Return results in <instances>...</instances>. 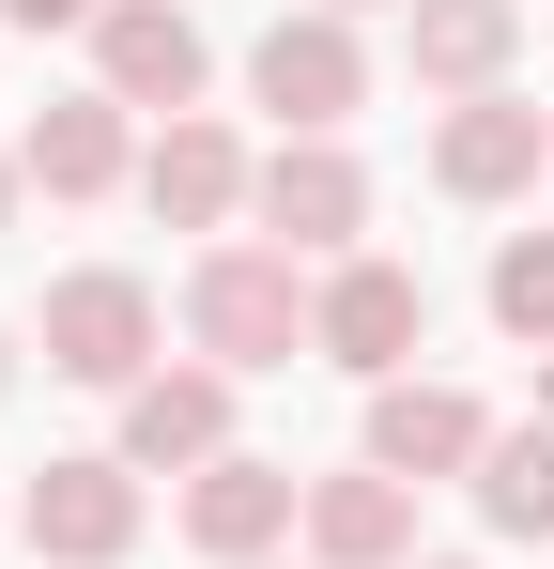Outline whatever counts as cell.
<instances>
[{
    "mask_svg": "<svg viewBox=\"0 0 554 569\" xmlns=\"http://www.w3.org/2000/svg\"><path fill=\"white\" fill-rule=\"evenodd\" d=\"M16 186H31V154H0V216H16Z\"/></svg>",
    "mask_w": 554,
    "mask_h": 569,
    "instance_id": "cell-19",
    "label": "cell"
},
{
    "mask_svg": "<svg viewBox=\"0 0 554 569\" xmlns=\"http://www.w3.org/2000/svg\"><path fill=\"white\" fill-rule=\"evenodd\" d=\"M293 523H308V477L293 462H247V447H231V462L185 477V539L216 569H263V539H293Z\"/></svg>",
    "mask_w": 554,
    "mask_h": 569,
    "instance_id": "cell-8",
    "label": "cell"
},
{
    "mask_svg": "<svg viewBox=\"0 0 554 569\" xmlns=\"http://www.w3.org/2000/svg\"><path fill=\"white\" fill-rule=\"evenodd\" d=\"M308 308H324V292L293 278V247H216V262L185 278V339H200L216 370H293V355H308Z\"/></svg>",
    "mask_w": 554,
    "mask_h": 569,
    "instance_id": "cell-1",
    "label": "cell"
},
{
    "mask_svg": "<svg viewBox=\"0 0 554 569\" xmlns=\"http://www.w3.org/2000/svg\"><path fill=\"white\" fill-rule=\"evenodd\" d=\"M477 523L493 539H554V416H524V431L477 447Z\"/></svg>",
    "mask_w": 554,
    "mask_h": 569,
    "instance_id": "cell-16",
    "label": "cell"
},
{
    "mask_svg": "<svg viewBox=\"0 0 554 569\" xmlns=\"http://www.w3.org/2000/svg\"><path fill=\"white\" fill-rule=\"evenodd\" d=\"M416 339H432V292L400 278V262H339L324 308H308V355H339L355 385H400V370H416Z\"/></svg>",
    "mask_w": 554,
    "mask_h": 569,
    "instance_id": "cell-4",
    "label": "cell"
},
{
    "mask_svg": "<svg viewBox=\"0 0 554 569\" xmlns=\"http://www.w3.org/2000/svg\"><path fill=\"white\" fill-rule=\"evenodd\" d=\"M0 16H16V31H92L108 0H0Z\"/></svg>",
    "mask_w": 554,
    "mask_h": 569,
    "instance_id": "cell-18",
    "label": "cell"
},
{
    "mask_svg": "<svg viewBox=\"0 0 554 569\" xmlns=\"http://www.w3.org/2000/svg\"><path fill=\"white\" fill-rule=\"evenodd\" d=\"M447 569H462V555H447Z\"/></svg>",
    "mask_w": 554,
    "mask_h": 569,
    "instance_id": "cell-23",
    "label": "cell"
},
{
    "mask_svg": "<svg viewBox=\"0 0 554 569\" xmlns=\"http://www.w3.org/2000/svg\"><path fill=\"white\" fill-rule=\"evenodd\" d=\"M247 200H263V231L293 247V262H308V247H355V231H369V170L339 154V139H277Z\"/></svg>",
    "mask_w": 554,
    "mask_h": 569,
    "instance_id": "cell-10",
    "label": "cell"
},
{
    "mask_svg": "<svg viewBox=\"0 0 554 569\" xmlns=\"http://www.w3.org/2000/svg\"><path fill=\"white\" fill-rule=\"evenodd\" d=\"M247 93H263L293 139H339V123H355V93H369L355 16H324V0H308V16H277L263 47H247Z\"/></svg>",
    "mask_w": 554,
    "mask_h": 569,
    "instance_id": "cell-2",
    "label": "cell"
},
{
    "mask_svg": "<svg viewBox=\"0 0 554 569\" xmlns=\"http://www.w3.org/2000/svg\"><path fill=\"white\" fill-rule=\"evenodd\" d=\"M108 462H139V477L231 462V370H155V385H123V447H108Z\"/></svg>",
    "mask_w": 554,
    "mask_h": 569,
    "instance_id": "cell-9",
    "label": "cell"
},
{
    "mask_svg": "<svg viewBox=\"0 0 554 569\" xmlns=\"http://www.w3.org/2000/svg\"><path fill=\"white\" fill-rule=\"evenodd\" d=\"M493 323H508L524 355H554V231H508V247H493Z\"/></svg>",
    "mask_w": 554,
    "mask_h": 569,
    "instance_id": "cell-17",
    "label": "cell"
},
{
    "mask_svg": "<svg viewBox=\"0 0 554 569\" xmlns=\"http://www.w3.org/2000/svg\"><path fill=\"white\" fill-rule=\"evenodd\" d=\"M92 93L108 108H200V16H185V0H108V16H92Z\"/></svg>",
    "mask_w": 554,
    "mask_h": 569,
    "instance_id": "cell-5",
    "label": "cell"
},
{
    "mask_svg": "<svg viewBox=\"0 0 554 569\" xmlns=\"http://www.w3.org/2000/svg\"><path fill=\"white\" fill-rule=\"evenodd\" d=\"M0 385H16V339H0Z\"/></svg>",
    "mask_w": 554,
    "mask_h": 569,
    "instance_id": "cell-22",
    "label": "cell"
},
{
    "mask_svg": "<svg viewBox=\"0 0 554 569\" xmlns=\"http://www.w3.org/2000/svg\"><path fill=\"white\" fill-rule=\"evenodd\" d=\"M400 31H416V78L432 93H493L508 47H524V0H416Z\"/></svg>",
    "mask_w": 554,
    "mask_h": 569,
    "instance_id": "cell-14",
    "label": "cell"
},
{
    "mask_svg": "<svg viewBox=\"0 0 554 569\" xmlns=\"http://www.w3.org/2000/svg\"><path fill=\"white\" fill-rule=\"evenodd\" d=\"M16 523H31V555H47V569L139 555V462H47L31 492H16Z\"/></svg>",
    "mask_w": 554,
    "mask_h": 569,
    "instance_id": "cell-6",
    "label": "cell"
},
{
    "mask_svg": "<svg viewBox=\"0 0 554 569\" xmlns=\"http://www.w3.org/2000/svg\"><path fill=\"white\" fill-rule=\"evenodd\" d=\"M540 416H554V355H540Z\"/></svg>",
    "mask_w": 554,
    "mask_h": 569,
    "instance_id": "cell-21",
    "label": "cell"
},
{
    "mask_svg": "<svg viewBox=\"0 0 554 569\" xmlns=\"http://www.w3.org/2000/svg\"><path fill=\"white\" fill-rule=\"evenodd\" d=\"M123 170H139V139H123V108H108V93H78V108L31 123V186H47V200H108Z\"/></svg>",
    "mask_w": 554,
    "mask_h": 569,
    "instance_id": "cell-15",
    "label": "cell"
},
{
    "mask_svg": "<svg viewBox=\"0 0 554 569\" xmlns=\"http://www.w3.org/2000/svg\"><path fill=\"white\" fill-rule=\"evenodd\" d=\"M540 154H554V108H524V93H462L432 123V186L447 200H524Z\"/></svg>",
    "mask_w": 554,
    "mask_h": 569,
    "instance_id": "cell-7",
    "label": "cell"
},
{
    "mask_svg": "<svg viewBox=\"0 0 554 569\" xmlns=\"http://www.w3.org/2000/svg\"><path fill=\"white\" fill-rule=\"evenodd\" d=\"M247 186H263V170H247V139H231L216 108H185L170 139L139 154V200H155L170 231H216V216H231V200H247Z\"/></svg>",
    "mask_w": 554,
    "mask_h": 569,
    "instance_id": "cell-13",
    "label": "cell"
},
{
    "mask_svg": "<svg viewBox=\"0 0 554 569\" xmlns=\"http://www.w3.org/2000/svg\"><path fill=\"white\" fill-rule=\"evenodd\" d=\"M324 16H385V0H324ZM400 16H416V0H400Z\"/></svg>",
    "mask_w": 554,
    "mask_h": 569,
    "instance_id": "cell-20",
    "label": "cell"
},
{
    "mask_svg": "<svg viewBox=\"0 0 554 569\" xmlns=\"http://www.w3.org/2000/svg\"><path fill=\"white\" fill-rule=\"evenodd\" d=\"M477 447H493V416L462 400V385H369V462L385 477H477Z\"/></svg>",
    "mask_w": 554,
    "mask_h": 569,
    "instance_id": "cell-11",
    "label": "cell"
},
{
    "mask_svg": "<svg viewBox=\"0 0 554 569\" xmlns=\"http://www.w3.org/2000/svg\"><path fill=\"white\" fill-rule=\"evenodd\" d=\"M308 555L324 569H400L416 555V477H385V462L308 477Z\"/></svg>",
    "mask_w": 554,
    "mask_h": 569,
    "instance_id": "cell-12",
    "label": "cell"
},
{
    "mask_svg": "<svg viewBox=\"0 0 554 569\" xmlns=\"http://www.w3.org/2000/svg\"><path fill=\"white\" fill-rule=\"evenodd\" d=\"M47 370L62 385H155V292L123 262H78L47 292Z\"/></svg>",
    "mask_w": 554,
    "mask_h": 569,
    "instance_id": "cell-3",
    "label": "cell"
}]
</instances>
